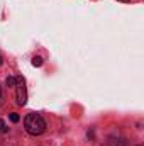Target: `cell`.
I'll return each mask as SVG.
<instances>
[{"label": "cell", "mask_w": 144, "mask_h": 146, "mask_svg": "<svg viewBox=\"0 0 144 146\" xmlns=\"http://www.w3.org/2000/svg\"><path fill=\"white\" fill-rule=\"evenodd\" d=\"M32 65H34V66H41V65H42V58H41V56H34V58H32Z\"/></svg>", "instance_id": "4"}, {"label": "cell", "mask_w": 144, "mask_h": 146, "mask_svg": "<svg viewBox=\"0 0 144 146\" xmlns=\"http://www.w3.org/2000/svg\"><path fill=\"white\" fill-rule=\"evenodd\" d=\"M0 97H2V88H0Z\"/></svg>", "instance_id": "8"}, {"label": "cell", "mask_w": 144, "mask_h": 146, "mask_svg": "<svg viewBox=\"0 0 144 146\" xmlns=\"http://www.w3.org/2000/svg\"><path fill=\"white\" fill-rule=\"evenodd\" d=\"M5 83H7V87H15V83H17V78H15V76H7Z\"/></svg>", "instance_id": "3"}, {"label": "cell", "mask_w": 144, "mask_h": 146, "mask_svg": "<svg viewBox=\"0 0 144 146\" xmlns=\"http://www.w3.org/2000/svg\"><path fill=\"white\" fill-rule=\"evenodd\" d=\"M9 117H10V121H12V122H19V119H20V117H19V114H15V112H12Z\"/></svg>", "instance_id": "5"}, {"label": "cell", "mask_w": 144, "mask_h": 146, "mask_svg": "<svg viewBox=\"0 0 144 146\" xmlns=\"http://www.w3.org/2000/svg\"><path fill=\"white\" fill-rule=\"evenodd\" d=\"M0 133H7V124L0 119Z\"/></svg>", "instance_id": "6"}, {"label": "cell", "mask_w": 144, "mask_h": 146, "mask_svg": "<svg viewBox=\"0 0 144 146\" xmlns=\"http://www.w3.org/2000/svg\"><path fill=\"white\" fill-rule=\"evenodd\" d=\"M2 63H3V60H2V56H0V66H2Z\"/></svg>", "instance_id": "7"}, {"label": "cell", "mask_w": 144, "mask_h": 146, "mask_svg": "<svg viewBox=\"0 0 144 146\" xmlns=\"http://www.w3.org/2000/svg\"><path fill=\"white\" fill-rule=\"evenodd\" d=\"M137 146H141V145H137Z\"/></svg>", "instance_id": "9"}, {"label": "cell", "mask_w": 144, "mask_h": 146, "mask_svg": "<svg viewBox=\"0 0 144 146\" xmlns=\"http://www.w3.org/2000/svg\"><path fill=\"white\" fill-rule=\"evenodd\" d=\"M15 100L17 106H26L27 102V92H26V83L22 76H17V83H15Z\"/></svg>", "instance_id": "2"}, {"label": "cell", "mask_w": 144, "mask_h": 146, "mask_svg": "<svg viewBox=\"0 0 144 146\" xmlns=\"http://www.w3.org/2000/svg\"><path fill=\"white\" fill-rule=\"evenodd\" d=\"M24 127H26V131H27L29 134L39 136V134L44 133L46 122H44V119H42L39 114H27L26 119H24Z\"/></svg>", "instance_id": "1"}]
</instances>
